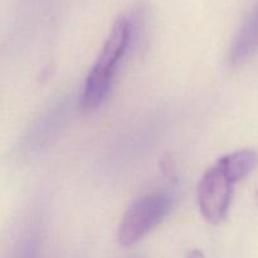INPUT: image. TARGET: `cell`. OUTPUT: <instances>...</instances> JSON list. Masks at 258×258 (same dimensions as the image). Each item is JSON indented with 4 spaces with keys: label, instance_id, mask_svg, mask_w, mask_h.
<instances>
[{
    "label": "cell",
    "instance_id": "277c9868",
    "mask_svg": "<svg viewBox=\"0 0 258 258\" xmlns=\"http://www.w3.org/2000/svg\"><path fill=\"white\" fill-rule=\"evenodd\" d=\"M67 107L64 103H57L48 108L30 127L23 141V148L28 154H33L44 148L50 139L55 135L66 117Z\"/></svg>",
    "mask_w": 258,
    "mask_h": 258
},
{
    "label": "cell",
    "instance_id": "52a82bcc",
    "mask_svg": "<svg viewBox=\"0 0 258 258\" xmlns=\"http://www.w3.org/2000/svg\"><path fill=\"white\" fill-rule=\"evenodd\" d=\"M38 231L39 229L34 228V227H32V228L29 227L20 236L12 258H38L40 247V238Z\"/></svg>",
    "mask_w": 258,
    "mask_h": 258
},
{
    "label": "cell",
    "instance_id": "ba28073f",
    "mask_svg": "<svg viewBox=\"0 0 258 258\" xmlns=\"http://www.w3.org/2000/svg\"><path fill=\"white\" fill-rule=\"evenodd\" d=\"M256 204L258 207V188H257V191H256Z\"/></svg>",
    "mask_w": 258,
    "mask_h": 258
},
{
    "label": "cell",
    "instance_id": "8992f818",
    "mask_svg": "<svg viewBox=\"0 0 258 258\" xmlns=\"http://www.w3.org/2000/svg\"><path fill=\"white\" fill-rule=\"evenodd\" d=\"M258 164V154L253 150H238L222 156L217 165L232 183H238L253 171Z\"/></svg>",
    "mask_w": 258,
    "mask_h": 258
},
{
    "label": "cell",
    "instance_id": "7a4b0ae2",
    "mask_svg": "<svg viewBox=\"0 0 258 258\" xmlns=\"http://www.w3.org/2000/svg\"><path fill=\"white\" fill-rule=\"evenodd\" d=\"M171 197L166 191L146 194L134 202L118 226L120 246L130 247L148 236L165 219L171 209Z\"/></svg>",
    "mask_w": 258,
    "mask_h": 258
},
{
    "label": "cell",
    "instance_id": "5b68a950",
    "mask_svg": "<svg viewBox=\"0 0 258 258\" xmlns=\"http://www.w3.org/2000/svg\"><path fill=\"white\" fill-rule=\"evenodd\" d=\"M258 50V3L244 19L229 49V62L239 66Z\"/></svg>",
    "mask_w": 258,
    "mask_h": 258
},
{
    "label": "cell",
    "instance_id": "3957f363",
    "mask_svg": "<svg viewBox=\"0 0 258 258\" xmlns=\"http://www.w3.org/2000/svg\"><path fill=\"white\" fill-rule=\"evenodd\" d=\"M233 185L218 165H213L202 176L198 186L201 213L209 223H221L229 211Z\"/></svg>",
    "mask_w": 258,
    "mask_h": 258
},
{
    "label": "cell",
    "instance_id": "6da1fadb",
    "mask_svg": "<svg viewBox=\"0 0 258 258\" xmlns=\"http://www.w3.org/2000/svg\"><path fill=\"white\" fill-rule=\"evenodd\" d=\"M133 34V20L125 14L120 15L112 24L97 59L86 78L80 100L85 111L96 110L107 98L118 64L130 47Z\"/></svg>",
    "mask_w": 258,
    "mask_h": 258
}]
</instances>
